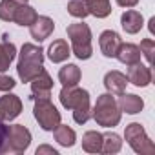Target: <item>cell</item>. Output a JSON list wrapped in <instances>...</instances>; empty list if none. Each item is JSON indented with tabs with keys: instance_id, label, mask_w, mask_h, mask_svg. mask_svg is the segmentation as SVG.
I'll list each match as a JSON object with an SVG mask.
<instances>
[{
	"instance_id": "83f0119b",
	"label": "cell",
	"mask_w": 155,
	"mask_h": 155,
	"mask_svg": "<svg viewBox=\"0 0 155 155\" xmlns=\"http://www.w3.org/2000/svg\"><path fill=\"white\" fill-rule=\"evenodd\" d=\"M15 88V81L11 77H6V75H0V91H9Z\"/></svg>"
},
{
	"instance_id": "d4e9b609",
	"label": "cell",
	"mask_w": 155,
	"mask_h": 155,
	"mask_svg": "<svg viewBox=\"0 0 155 155\" xmlns=\"http://www.w3.org/2000/svg\"><path fill=\"white\" fill-rule=\"evenodd\" d=\"M20 4L15 2V0H2L0 2V18L6 20V22H13V17H15V11Z\"/></svg>"
},
{
	"instance_id": "484cf974",
	"label": "cell",
	"mask_w": 155,
	"mask_h": 155,
	"mask_svg": "<svg viewBox=\"0 0 155 155\" xmlns=\"http://www.w3.org/2000/svg\"><path fill=\"white\" fill-rule=\"evenodd\" d=\"M68 13L71 17H75V18H84V17L90 15L84 0H71V2L68 4Z\"/></svg>"
},
{
	"instance_id": "ac0fdd59",
	"label": "cell",
	"mask_w": 155,
	"mask_h": 155,
	"mask_svg": "<svg viewBox=\"0 0 155 155\" xmlns=\"http://www.w3.org/2000/svg\"><path fill=\"white\" fill-rule=\"evenodd\" d=\"M37 11L33 8H29L28 4H20L15 11V17H13V22H17L18 26H31L35 20H37Z\"/></svg>"
},
{
	"instance_id": "1f68e13d",
	"label": "cell",
	"mask_w": 155,
	"mask_h": 155,
	"mask_svg": "<svg viewBox=\"0 0 155 155\" xmlns=\"http://www.w3.org/2000/svg\"><path fill=\"white\" fill-rule=\"evenodd\" d=\"M15 2H18V4H28V0H15Z\"/></svg>"
},
{
	"instance_id": "8fae6325",
	"label": "cell",
	"mask_w": 155,
	"mask_h": 155,
	"mask_svg": "<svg viewBox=\"0 0 155 155\" xmlns=\"http://www.w3.org/2000/svg\"><path fill=\"white\" fill-rule=\"evenodd\" d=\"M128 82H131L135 86H140V88L148 86L151 82V71H150V68L142 66L140 62L131 64L130 69H128Z\"/></svg>"
},
{
	"instance_id": "ba28073f",
	"label": "cell",
	"mask_w": 155,
	"mask_h": 155,
	"mask_svg": "<svg viewBox=\"0 0 155 155\" xmlns=\"http://www.w3.org/2000/svg\"><path fill=\"white\" fill-rule=\"evenodd\" d=\"M22 111V102L17 95H6L0 99V120H13Z\"/></svg>"
},
{
	"instance_id": "2e32d148",
	"label": "cell",
	"mask_w": 155,
	"mask_h": 155,
	"mask_svg": "<svg viewBox=\"0 0 155 155\" xmlns=\"http://www.w3.org/2000/svg\"><path fill=\"white\" fill-rule=\"evenodd\" d=\"M119 108L122 110V111H126V113H130V115H133V113H139L142 108H144V102H142V99L139 97V95H128V93H122L120 97H119Z\"/></svg>"
},
{
	"instance_id": "30bf717a",
	"label": "cell",
	"mask_w": 155,
	"mask_h": 155,
	"mask_svg": "<svg viewBox=\"0 0 155 155\" xmlns=\"http://www.w3.org/2000/svg\"><path fill=\"white\" fill-rule=\"evenodd\" d=\"M53 29H55V24L49 17H37V20L29 26V33L37 42L46 40L53 33Z\"/></svg>"
},
{
	"instance_id": "7a4b0ae2",
	"label": "cell",
	"mask_w": 155,
	"mask_h": 155,
	"mask_svg": "<svg viewBox=\"0 0 155 155\" xmlns=\"http://www.w3.org/2000/svg\"><path fill=\"white\" fill-rule=\"evenodd\" d=\"M44 62V51L40 46H33V44H24L22 51H20V58H18V77L22 82H31L35 77L44 69L42 66Z\"/></svg>"
},
{
	"instance_id": "7402d4cb",
	"label": "cell",
	"mask_w": 155,
	"mask_h": 155,
	"mask_svg": "<svg viewBox=\"0 0 155 155\" xmlns=\"http://www.w3.org/2000/svg\"><path fill=\"white\" fill-rule=\"evenodd\" d=\"M82 148L90 153H97L102 150V133L99 131H86L82 137Z\"/></svg>"
},
{
	"instance_id": "9c48e42d",
	"label": "cell",
	"mask_w": 155,
	"mask_h": 155,
	"mask_svg": "<svg viewBox=\"0 0 155 155\" xmlns=\"http://www.w3.org/2000/svg\"><path fill=\"white\" fill-rule=\"evenodd\" d=\"M51 88H53V81L48 75L46 69H42L35 79L31 81V90H33V99H49L51 95Z\"/></svg>"
},
{
	"instance_id": "7c38bea8",
	"label": "cell",
	"mask_w": 155,
	"mask_h": 155,
	"mask_svg": "<svg viewBox=\"0 0 155 155\" xmlns=\"http://www.w3.org/2000/svg\"><path fill=\"white\" fill-rule=\"evenodd\" d=\"M120 42H122V40H120V37H119L115 31H111V29L102 31V33H101V38H99L102 55H104V57H110V58L115 57V53H117Z\"/></svg>"
},
{
	"instance_id": "4fadbf2b",
	"label": "cell",
	"mask_w": 155,
	"mask_h": 155,
	"mask_svg": "<svg viewBox=\"0 0 155 155\" xmlns=\"http://www.w3.org/2000/svg\"><path fill=\"white\" fill-rule=\"evenodd\" d=\"M128 84V77L122 75L120 71H110L104 77V86L111 95H122Z\"/></svg>"
},
{
	"instance_id": "ffe728a7",
	"label": "cell",
	"mask_w": 155,
	"mask_h": 155,
	"mask_svg": "<svg viewBox=\"0 0 155 155\" xmlns=\"http://www.w3.org/2000/svg\"><path fill=\"white\" fill-rule=\"evenodd\" d=\"M48 57L51 62H62L69 57V46L66 40H55L49 49H48Z\"/></svg>"
},
{
	"instance_id": "9a60e30c",
	"label": "cell",
	"mask_w": 155,
	"mask_h": 155,
	"mask_svg": "<svg viewBox=\"0 0 155 155\" xmlns=\"http://www.w3.org/2000/svg\"><path fill=\"white\" fill-rule=\"evenodd\" d=\"M115 57H117L122 64L131 66V64L140 62V49H139V46H135V44H122V42H120V46H119Z\"/></svg>"
},
{
	"instance_id": "52a82bcc",
	"label": "cell",
	"mask_w": 155,
	"mask_h": 155,
	"mask_svg": "<svg viewBox=\"0 0 155 155\" xmlns=\"http://www.w3.org/2000/svg\"><path fill=\"white\" fill-rule=\"evenodd\" d=\"M35 119L38 120V124L48 130L53 131L58 124H60V113L57 111V108L49 102V99H35Z\"/></svg>"
},
{
	"instance_id": "cb8c5ba5",
	"label": "cell",
	"mask_w": 155,
	"mask_h": 155,
	"mask_svg": "<svg viewBox=\"0 0 155 155\" xmlns=\"http://www.w3.org/2000/svg\"><path fill=\"white\" fill-rule=\"evenodd\" d=\"M122 148V140L117 133H106L102 135V150L104 153H117Z\"/></svg>"
},
{
	"instance_id": "5b68a950",
	"label": "cell",
	"mask_w": 155,
	"mask_h": 155,
	"mask_svg": "<svg viewBox=\"0 0 155 155\" xmlns=\"http://www.w3.org/2000/svg\"><path fill=\"white\" fill-rule=\"evenodd\" d=\"M31 142V133L26 126L22 124H15V126H8L6 131V140L2 146V153L9 151V153H22L28 150Z\"/></svg>"
},
{
	"instance_id": "f1b7e54d",
	"label": "cell",
	"mask_w": 155,
	"mask_h": 155,
	"mask_svg": "<svg viewBox=\"0 0 155 155\" xmlns=\"http://www.w3.org/2000/svg\"><path fill=\"white\" fill-rule=\"evenodd\" d=\"M117 4L120 8H133V6L139 4V0H117Z\"/></svg>"
},
{
	"instance_id": "603a6c76",
	"label": "cell",
	"mask_w": 155,
	"mask_h": 155,
	"mask_svg": "<svg viewBox=\"0 0 155 155\" xmlns=\"http://www.w3.org/2000/svg\"><path fill=\"white\" fill-rule=\"evenodd\" d=\"M53 135H55V140H57L58 144H62V146H73V144H75V139H77L75 131H73L71 128L64 126V124H58V126L53 130Z\"/></svg>"
},
{
	"instance_id": "44dd1931",
	"label": "cell",
	"mask_w": 155,
	"mask_h": 155,
	"mask_svg": "<svg viewBox=\"0 0 155 155\" xmlns=\"http://www.w3.org/2000/svg\"><path fill=\"white\" fill-rule=\"evenodd\" d=\"M88 13H91L97 18H104L111 13V6H110V0H84Z\"/></svg>"
},
{
	"instance_id": "277c9868",
	"label": "cell",
	"mask_w": 155,
	"mask_h": 155,
	"mask_svg": "<svg viewBox=\"0 0 155 155\" xmlns=\"http://www.w3.org/2000/svg\"><path fill=\"white\" fill-rule=\"evenodd\" d=\"M68 37L71 38V46L75 55L81 60H86L91 57L93 48H91V31L88 24H71L68 26Z\"/></svg>"
},
{
	"instance_id": "4dcf8cb0",
	"label": "cell",
	"mask_w": 155,
	"mask_h": 155,
	"mask_svg": "<svg viewBox=\"0 0 155 155\" xmlns=\"http://www.w3.org/2000/svg\"><path fill=\"white\" fill-rule=\"evenodd\" d=\"M153 24H155V18H150V31H151V33L155 31V28H153Z\"/></svg>"
},
{
	"instance_id": "8992f818",
	"label": "cell",
	"mask_w": 155,
	"mask_h": 155,
	"mask_svg": "<svg viewBox=\"0 0 155 155\" xmlns=\"http://www.w3.org/2000/svg\"><path fill=\"white\" fill-rule=\"evenodd\" d=\"M126 140L128 144L131 146V150L135 153H140V155H153L155 153V144L153 140H150V137L146 135L144 128L139 124V122H133L126 128Z\"/></svg>"
},
{
	"instance_id": "e0dca14e",
	"label": "cell",
	"mask_w": 155,
	"mask_h": 155,
	"mask_svg": "<svg viewBox=\"0 0 155 155\" xmlns=\"http://www.w3.org/2000/svg\"><path fill=\"white\" fill-rule=\"evenodd\" d=\"M58 79L64 86H77L81 81V69L79 66H75V64H68L64 68H60L58 71Z\"/></svg>"
},
{
	"instance_id": "6da1fadb",
	"label": "cell",
	"mask_w": 155,
	"mask_h": 155,
	"mask_svg": "<svg viewBox=\"0 0 155 155\" xmlns=\"http://www.w3.org/2000/svg\"><path fill=\"white\" fill-rule=\"evenodd\" d=\"M60 102L64 108L73 110V119L77 124H84L90 117V93L77 86H64L60 91Z\"/></svg>"
},
{
	"instance_id": "4316f807",
	"label": "cell",
	"mask_w": 155,
	"mask_h": 155,
	"mask_svg": "<svg viewBox=\"0 0 155 155\" xmlns=\"http://www.w3.org/2000/svg\"><path fill=\"white\" fill-rule=\"evenodd\" d=\"M140 53L146 57V60H148V64H151L153 62V53H155V42L151 40V38H144L142 42H140Z\"/></svg>"
},
{
	"instance_id": "d6986e66",
	"label": "cell",
	"mask_w": 155,
	"mask_h": 155,
	"mask_svg": "<svg viewBox=\"0 0 155 155\" xmlns=\"http://www.w3.org/2000/svg\"><path fill=\"white\" fill-rule=\"evenodd\" d=\"M6 38L8 37H4V40L0 42V71H6L17 55V48L11 42H8Z\"/></svg>"
},
{
	"instance_id": "f546056e",
	"label": "cell",
	"mask_w": 155,
	"mask_h": 155,
	"mask_svg": "<svg viewBox=\"0 0 155 155\" xmlns=\"http://www.w3.org/2000/svg\"><path fill=\"white\" fill-rule=\"evenodd\" d=\"M40 153H51V155H57V151H55L53 148H49V146H40V148L37 150V155H40Z\"/></svg>"
},
{
	"instance_id": "3957f363",
	"label": "cell",
	"mask_w": 155,
	"mask_h": 155,
	"mask_svg": "<svg viewBox=\"0 0 155 155\" xmlns=\"http://www.w3.org/2000/svg\"><path fill=\"white\" fill-rule=\"evenodd\" d=\"M91 117L97 120V124L104 126V128H111L117 126L120 120V108L117 104V101L113 99L111 93H104L97 99V104L93 108Z\"/></svg>"
},
{
	"instance_id": "5bb4252c",
	"label": "cell",
	"mask_w": 155,
	"mask_h": 155,
	"mask_svg": "<svg viewBox=\"0 0 155 155\" xmlns=\"http://www.w3.org/2000/svg\"><path fill=\"white\" fill-rule=\"evenodd\" d=\"M120 26H122V29H124L126 33L135 35V33H139L140 28H142V15H140L139 11H135V9H128V11L122 13V17H120Z\"/></svg>"
}]
</instances>
